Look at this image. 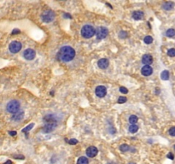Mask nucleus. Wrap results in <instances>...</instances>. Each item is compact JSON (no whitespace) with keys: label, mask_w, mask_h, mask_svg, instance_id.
Masks as SVG:
<instances>
[{"label":"nucleus","mask_w":175,"mask_h":164,"mask_svg":"<svg viewBox=\"0 0 175 164\" xmlns=\"http://www.w3.org/2000/svg\"><path fill=\"white\" fill-rule=\"evenodd\" d=\"M141 73H142V75H144V76H149V75H152V73H153V68L149 65H144L142 68V69H141Z\"/></svg>","instance_id":"nucleus-11"},{"label":"nucleus","mask_w":175,"mask_h":164,"mask_svg":"<svg viewBox=\"0 0 175 164\" xmlns=\"http://www.w3.org/2000/svg\"><path fill=\"white\" fill-rule=\"evenodd\" d=\"M55 17H56L55 12L53 10H50V9L44 11L41 15L42 21L44 22H45V23H50V22H53V21L55 20Z\"/></svg>","instance_id":"nucleus-5"},{"label":"nucleus","mask_w":175,"mask_h":164,"mask_svg":"<svg viewBox=\"0 0 175 164\" xmlns=\"http://www.w3.org/2000/svg\"><path fill=\"white\" fill-rule=\"evenodd\" d=\"M85 153H86V155H87L88 157L93 158L97 155V153H98V150H97V148L95 147V146H90L86 149Z\"/></svg>","instance_id":"nucleus-9"},{"label":"nucleus","mask_w":175,"mask_h":164,"mask_svg":"<svg viewBox=\"0 0 175 164\" xmlns=\"http://www.w3.org/2000/svg\"><path fill=\"white\" fill-rule=\"evenodd\" d=\"M96 33V30L92 25H85L81 28V35L85 39H91L93 37Z\"/></svg>","instance_id":"nucleus-3"},{"label":"nucleus","mask_w":175,"mask_h":164,"mask_svg":"<svg viewBox=\"0 0 175 164\" xmlns=\"http://www.w3.org/2000/svg\"><path fill=\"white\" fill-rule=\"evenodd\" d=\"M14 157H15V159H22V160L24 159V156H23V155H14Z\"/></svg>","instance_id":"nucleus-32"},{"label":"nucleus","mask_w":175,"mask_h":164,"mask_svg":"<svg viewBox=\"0 0 175 164\" xmlns=\"http://www.w3.org/2000/svg\"><path fill=\"white\" fill-rule=\"evenodd\" d=\"M174 34H175L174 29H173V28L168 29V30H167V31L166 32V35L167 36V37L172 38V37H173V36H174Z\"/></svg>","instance_id":"nucleus-22"},{"label":"nucleus","mask_w":175,"mask_h":164,"mask_svg":"<svg viewBox=\"0 0 175 164\" xmlns=\"http://www.w3.org/2000/svg\"><path fill=\"white\" fill-rule=\"evenodd\" d=\"M108 33H109V31L105 27H99L98 28L96 29L95 35H96L97 40H103L107 37Z\"/></svg>","instance_id":"nucleus-6"},{"label":"nucleus","mask_w":175,"mask_h":164,"mask_svg":"<svg viewBox=\"0 0 175 164\" xmlns=\"http://www.w3.org/2000/svg\"><path fill=\"white\" fill-rule=\"evenodd\" d=\"M89 161H88L87 157L85 156H80L77 161V164H88Z\"/></svg>","instance_id":"nucleus-17"},{"label":"nucleus","mask_w":175,"mask_h":164,"mask_svg":"<svg viewBox=\"0 0 175 164\" xmlns=\"http://www.w3.org/2000/svg\"><path fill=\"white\" fill-rule=\"evenodd\" d=\"M138 131V127L136 124L131 125L129 127V132L131 133H136Z\"/></svg>","instance_id":"nucleus-19"},{"label":"nucleus","mask_w":175,"mask_h":164,"mask_svg":"<svg viewBox=\"0 0 175 164\" xmlns=\"http://www.w3.org/2000/svg\"><path fill=\"white\" fill-rule=\"evenodd\" d=\"M129 164H135V163H134V162H130Z\"/></svg>","instance_id":"nucleus-37"},{"label":"nucleus","mask_w":175,"mask_h":164,"mask_svg":"<svg viewBox=\"0 0 175 164\" xmlns=\"http://www.w3.org/2000/svg\"><path fill=\"white\" fill-rule=\"evenodd\" d=\"M23 115H24V112L19 111L12 116V120H15V121H19V120H21L22 118H23Z\"/></svg>","instance_id":"nucleus-15"},{"label":"nucleus","mask_w":175,"mask_h":164,"mask_svg":"<svg viewBox=\"0 0 175 164\" xmlns=\"http://www.w3.org/2000/svg\"><path fill=\"white\" fill-rule=\"evenodd\" d=\"M120 92H121V93H123V94H127V93H128V90L126 87H124V86H120Z\"/></svg>","instance_id":"nucleus-29"},{"label":"nucleus","mask_w":175,"mask_h":164,"mask_svg":"<svg viewBox=\"0 0 175 164\" xmlns=\"http://www.w3.org/2000/svg\"><path fill=\"white\" fill-rule=\"evenodd\" d=\"M119 37L120 39H126L127 37V33L125 31H120V33H119Z\"/></svg>","instance_id":"nucleus-26"},{"label":"nucleus","mask_w":175,"mask_h":164,"mask_svg":"<svg viewBox=\"0 0 175 164\" xmlns=\"http://www.w3.org/2000/svg\"><path fill=\"white\" fill-rule=\"evenodd\" d=\"M20 103L17 100H11L6 105L7 111L10 114H16L17 112L20 111Z\"/></svg>","instance_id":"nucleus-4"},{"label":"nucleus","mask_w":175,"mask_h":164,"mask_svg":"<svg viewBox=\"0 0 175 164\" xmlns=\"http://www.w3.org/2000/svg\"><path fill=\"white\" fill-rule=\"evenodd\" d=\"M127 102V98L126 97H120L118 98V103H124Z\"/></svg>","instance_id":"nucleus-27"},{"label":"nucleus","mask_w":175,"mask_h":164,"mask_svg":"<svg viewBox=\"0 0 175 164\" xmlns=\"http://www.w3.org/2000/svg\"><path fill=\"white\" fill-rule=\"evenodd\" d=\"M9 135H11V136H15V135H16V132H15V131H10V132H9Z\"/></svg>","instance_id":"nucleus-33"},{"label":"nucleus","mask_w":175,"mask_h":164,"mask_svg":"<svg viewBox=\"0 0 175 164\" xmlns=\"http://www.w3.org/2000/svg\"><path fill=\"white\" fill-rule=\"evenodd\" d=\"M169 134H170L171 136H173V137L175 136V127H174L170 128V130H169Z\"/></svg>","instance_id":"nucleus-30"},{"label":"nucleus","mask_w":175,"mask_h":164,"mask_svg":"<svg viewBox=\"0 0 175 164\" xmlns=\"http://www.w3.org/2000/svg\"><path fill=\"white\" fill-rule=\"evenodd\" d=\"M43 120H44V126L43 127L42 130L45 133H51L57 127V120L54 115H51V114L46 115H44V118H43Z\"/></svg>","instance_id":"nucleus-2"},{"label":"nucleus","mask_w":175,"mask_h":164,"mask_svg":"<svg viewBox=\"0 0 175 164\" xmlns=\"http://www.w3.org/2000/svg\"><path fill=\"white\" fill-rule=\"evenodd\" d=\"M144 41L145 44H149L153 42V38L151 37V36H146V37L144 39Z\"/></svg>","instance_id":"nucleus-24"},{"label":"nucleus","mask_w":175,"mask_h":164,"mask_svg":"<svg viewBox=\"0 0 175 164\" xmlns=\"http://www.w3.org/2000/svg\"><path fill=\"white\" fill-rule=\"evenodd\" d=\"M143 17H144V13H143L142 11L136 10V11H134L133 13H132V18H133L134 20H136V21L141 20Z\"/></svg>","instance_id":"nucleus-14"},{"label":"nucleus","mask_w":175,"mask_h":164,"mask_svg":"<svg viewBox=\"0 0 175 164\" xmlns=\"http://www.w3.org/2000/svg\"><path fill=\"white\" fill-rule=\"evenodd\" d=\"M129 149H130L129 145H127V144H121V145L120 146V150L122 151V152H126V151H129Z\"/></svg>","instance_id":"nucleus-21"},{"label":"nucleus","mask_w":175,"mask_h":164,"mask_svg":"<svg viewBox=\"0 0 175 164\" xmlns=\"http://www.w3.org/2000/svg\"><path fill=\"white\" fill-rule=\"evenodd\" d=\"M167 158H169L171 160H173V155L172 153H168L167 154Z\"/></svg>","instance_id":"nucleus-34"},{"label":"nucleus","mask_w":175,"mask_h":164,"mask_svg":"<svg viewBox=\"0 0 175 164\" xmlns=\"http://www.w3.org/2000/svg\"><path fill=\"white\" fill-rule=\"evenodd\" d=\"M34 127V123H31V124H29L27 127H26L25 128H23L22 129V132L23 133H27V132H29L30 130H32V128Z\"/></svg>","instance_id":"nucleus-23"},{"label":"nucleus","mask_w":175,"mask_h":164,"mask_svg":"<svg viewBox=\"0 0 175 164\" xmlns=\"http://www.w3.org/2000/svg\"><path fill=\"white\" fill-rule=\"evenodd\" d=\"M138 116L134 115H131L129 117V122L131 123V125H133V124H135V123H137V122H138Z\"/></svg>","instance_id":"nucleus-20"},{"label":"nucleus","mask_w":175,"mask_h":164,"mask_svg":"<svg viewBox=\"0 0 175 164\" xmlns=\"http://www.w3.org/2000/svg\"><path fill=\"white\" fill-rule=\"evenodd\" d=\"M75 57V50L71 46H62L57 52V59L63 62H68L72 61Z\"/></svg>","instance_id":"nucleus-1"},{"label":"nucleus","mask_w":175,"mask_h":164,"mask_svg":"<svg viewBox=\"0 0 175 164\" xmlns=\"http://www.w3.org/2000/svg\"><path fill=\"white\" fill-rule=\"evenodd\" d=\"M23 57H24L25 59L30 61V60H33L35 58L36 52H35L34 50H33V49H26L24 52H23Z\"/></svg>","instance_id":"nucleus-8"},{"label":"nucleus","mask_w":175,"mask_h":164,"mask_svg":"<svg viewBox=\"0 0 175 164\" xmlns=\"http://www.w3.org/2000/svg\"><path fill=\"white\" fill-rule=\"evenodd\" d=\"M63 17L64 18H69V19H71V18H72V16H71L69 14H64Z\"/></svg>","instance_id":"nucleus-35"},{"label":"nucleus","mask_w":175,"mask_h":164,"mask_svg":"<svg viewBox=\"0 0 175 164\" xmlns=\"http://www.w3.org/2000/svg\"><path fill=\"white\" fill-rule=\"evenodd\" d=\"M174 7V4L173 2H166L164 4L162 5V8L165 10H172Z\"/></svg>","instance_id":"nucleus-16"},{"label":"nucleus","mask_w":175,"mask_h":164,"mask_svg":"<svg viewBox=\"0 0 175 164\" xmlns=\"http://www.w3.org/2000/svg\"><path fill=\"white\" fill-rule=\"evenodd\" d=\"M21 31L19 30V29H14L13 31H12V33H11V35H15V34H18V33H20Z\"/></svg>","instance_id":"nucleus-31"},{"label":"nucleus","mask_w":175,"mask_h":164,"mask_svg":"<svg viewBox=\"0 0 175 164\" xmlns=\"http://www.w3.org/2000/svg\"><path fill=\"white\" fill-rule=\"evenodd\" d=\"M22 43L19 41H16V40H15V41H12L9 44V51H10L11 53H17L19 52L21 50H22Z\"/></svg>","instance_id":"nucleus-7"},{"label":"nucleus","mask_w":175,"mask_h":164,"mask_svg":"<svg viewBox=\"0 0 175 164\" xmlns=\"http://www.w3.org/2000/svg\"><path fill=\"white\" fill-rule=\"evenodd\" d=\"M95 93L98 98H103L107 93V89L103 85H98L95 90Z\"/></svg>","instance_id":"nucleus-10"},{"label":"nucleus","mask_w":175,"mask_h":164,"mask_svg":"<svg viewBox=\"0 0 175 164\" xmlns=\"http://www.w3.org/2000/svg\"><path fill=\"white\" fill-rule=\"evenodd\" d=\"M142 62L144 65H150L152 62H153V57L152 56L149 54H145L142 57Z\"/></svg>","instance_id":"nucleus-12"},{"label":"nucleus","mask_w":175,"mask_h":164,"mask_svg":"<svg viewBox=\"0 0 175 164\" xmlns=\"http://www.w3.org/2000/svg\"><path fill=\"white\" fill-rule=\"evenodd\" d=\"M167 55H168L169 57H174L175 56V50L173 48L170 49V50H168V51H167Z\"/></svg>","instance_id":"nucleus-28"},{"label":"nucleus","mask_w":175,"mask_h":164,"mask_svg":"<svg viewBox=\"0 0 175 164\" xmlns=\"http://www.w3.org/2000/svg\"><path fill=\"white\" fill-rule=\"evenodd\" d=\"M109 62L106 58H102L97 62V66L101 69H106L109 67Z\"/></svg>","instance_id":"nucleus-13"},{"label":"nucleus","mask_w":175,"mask_h":164,"mask_svg":"<svg viewBox=\"0 0 175 164\" xmlns=\"http://www.w3.org/2000/svg\"><path fill=\"white\" fill-rule=\"evenodd\" d=\"M65 141H68V144H71V145H75V144H78V140L75 139V138H72V139H69V140L65 139Z\"/></svg>","instance_id":"nucleus-25"},{"label":"nucleus","mask_w":175,"mask_h":164,"mask_svg":"<svg viewBox=\"0 0 175 164\" xmlns=\"http://www.w3.org/2000/svg\"><path fill=\"white\" fill-rule=\"evenodd\" d=\"M161 78L163 80H167L169 79V72L167 70H164L163 72L161 74Z\"/></svg>","instance_id":"nucleus-18"},{"label":"nucleus","mask_w":175,"mask_h":164,"mask_svg":"<svg viewBox=\"0 0 175 164\" xmlns=\"http://www.w3.org/2000/svg\"><path fill=\"white\" fill-rule=\"evenodd\" d=\"M4 164H12V162H11V161H9V160H8V161H6V162H5Z\"/></svg>","instance_id":"nucleus-36"}]
</instances>
